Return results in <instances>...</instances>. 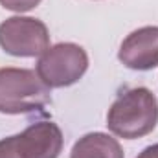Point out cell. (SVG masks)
Returning a JSON list of instances; mask_svg holds the SVG:
<instances>
[{
	"label": "cell",
	"mask_w": 158,
	"mask_h": 158,
	"mask_svg": "<svg viewBox=\"0 0 158 158\" xmlns=\"http://www.w3.org/2000/svg\"><path fill=\"white\" fill-rule=\"evenodd\" d=\"M136 158H158V143L145 147V149H143Z\"/></svg>",
	"instance_id": "9"
},
{
	"label": "cell",
	"mask_w": 158,
	"mask_h": 158,
	"mask_svg": "<svg viewBox=\"0 0 158 158\" xmlns=\"http://www.w3.org/2000/svg\"><path fill=\"white\" fill-rule=\"evenodd\" d=\"M63 131L50 119L31 123L20 134L0 140V158H57L63 151Z\"/></svg>",
	"instance_id": "3"
},
{
	"label": "cell",
	"mask_w": 158,
	"mask_h": 158,
	"mask_svg": "<svg viewBox=\"0 0 158 158\" xmlns=\"http://www.w3.org/2000/svg\"><path fill=\"white\" fill-rule=\"evenodd\" d=\"M118 59L131 70H153L158 66V26H143L127 35Z\"/></svg>",
	"instance_id": "6"
},
{
	"label": "cell",
	"mask_w": 158,
	"mask_h": 158,
	"mask_svg": "<svg viewBox=\"0 0 158 158\" xmlns=\"http://www.w3.org/2000/svg\"><path fill=\"white\" fill-rule=\"evenodd\" d=\"M86 68L88 55L74 42H59L48 48L37 61V74L50 88H64L77 83Z\"/></svg>",
	"instance_id": "4"
},
{
	"label": "cell",
	"mask_w": 158,
	"mask_h": 158,
	"mask_svg": "<svg viewBox=\"0 0 158 158\" xmlns=\"http://www.w3.org/2000/svg\"><path fill=\"white\" fill-rule=\"evenodd\" d=\"M50 103V86L35 70L0 68V112L28 114Z\"/></svg>",
	"instance_id": "2"
},
{
	"label": "cell",
	"mask_w": 158,
	"mask_h": 158,
	"mask_svg": "<svg viewBox=\"0 0 158 158\" xmlns=\"http://www.w3.org/2000/svg\"><path fill=\"white\" fill-rule=\"evenodd\" d=\"M39 4H40V0H0V6L2 7H6L9 11H17V13L31 11Z\"/></svg>",
	"instance_id": "8"
},
{
	"label": "cell",
	"mask_w": 158,
	"mask_h": 158,
	"mask_svg": "<svg viewBox=\"0 0 158 158\" xmlns=\"http://www.w3.org/2000/svg\"><path fill=\"white\" fill-rule=\"evenodd\" d=\"M0 48L15 57H40L50 48V31L39 19L11 17L0 24Z\"/></svg>",
	"instance_id": "5"
},
{
	"label": "cell",
	"mask_w": 158,
	"mask_h": 158,
	"mask_svg": "<svg viewBox=\"0 0 158 158\" xmlns=\"http://www.w3.org/2000/svg\"><path fill=\"white\" fill-rule=\"evenodd\" d=\"M70 158H125L116 138L105 132H88L72 147Z\"/></svg>",
	"instance_id": "7"
},
{
	"label": "cell",
	"mask_w": 158,
	"mask_h": 158,
	"mask_svg": "<svg viewBox=\"0 0 158 158\" xmlns=\"http://www.w3.org/2000/svg\"><path fill=\"white\" fill-rule=\"evenodd\" d=\"M158 123V101L145 86L121 92L107 114V127L112 134L125 140L143 138Z\"/></svg>",
	"instance_id": "1"
}]
</instances>
